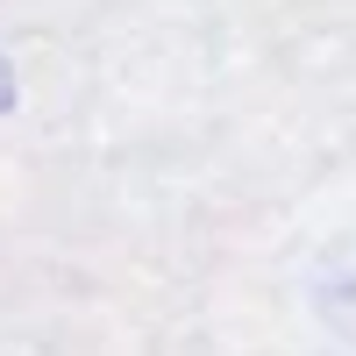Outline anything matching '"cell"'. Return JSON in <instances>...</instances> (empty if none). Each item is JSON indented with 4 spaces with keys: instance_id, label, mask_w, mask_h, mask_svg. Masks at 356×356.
I'll return each mask as SVG.
<instances>
[]
</instances>
